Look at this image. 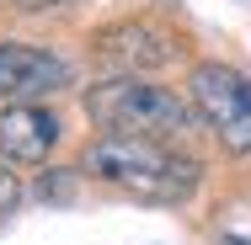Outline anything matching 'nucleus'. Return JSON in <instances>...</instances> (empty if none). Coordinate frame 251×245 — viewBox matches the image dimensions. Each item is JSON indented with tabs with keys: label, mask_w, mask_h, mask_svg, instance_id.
<instances>
[{
	"label": "nucleus",
	"mask_w": 251,
	"mask_h": 245,
	"mask_svg": "<svg viewBox=\"0 0 251 245\" xmlns=\"http://www.w3.org/2000/svg\"><path fill=\"white\" fill-rule=\"evenodd\" d=\"M86 171L118 187V192H134L145 202H182L193 197L203 165L193 155H176L160 139H128V134H101L86 149Z\"/></svg>",
	"instance_id": "obj_1"
},
{
	"label": "nucleus",
	"mask_w": 251,
	"mask_h": 245,
	"mask_svg": "<svg viewBox=\"0 0 251 245\" xmlns=\"http://www.w3.org/2000/svg\"><path fill=\"white\" fill-rule=\"evenodd\" d=\"M86 117L107 134H128V139H182L193 128V101L171 96L160 86H145L139 75H118L86 91Z\"/></svg>",
	"instance_id": "obj_2"
},
{
	"label": "nucleus",
	"mask_w": 251,
	"mask_h": 245,
	"mask_svg": "<svg viewBox=\"0 0 251 245\" xmlns=\"http://www.w3.org/2000/svg\"><path fill=\"white\" fill-rule=\"evenodd\" d=\"M187 96L230 155H251V75H241L235 64L203 59L187 75Z\"/></svg>",
	"instance_id": "obj_3"
},
{
	"label": "nucleus",
	"mask_w": 251,
	"mask_h": 245,
	"mask_svg": "<svg viewBox=\"0 0 251 245\" xmlns=\"http://www.w3.org/2000/svg\"><path fill=\"white\" fill-rule=\"evenodd\" d=\"M70 86V64L49 48H32V43H0V101L16 107V101H38L49 91Z\"/></svg>",
	"instance_id": "obj_4"
},
{
	"label": "nucleus",
	"mask_w": 251,
	"mask_h": 245,
	"mask_svg": "<svg viewBox=\"0 0 251 245\" xmlns=\"http://www.w3.org/2000/svg\"><path fill=\"white\" fill-rule=\"evenodd\" d=\"M97 53L107 64H118V69H160V64H171L176 59V43H171V32H160L155 22H118V27H107L97 38Z\"/></svg>",
	"instance_id": "obj_5"
},
{
	"label": "nucleus",
	"mask_w": 251,
	"mask_h": 245,
	"mask_svg": "<svg viewBox=\"0 0 251 245\" xmlns=\"http://www.w3.org/2000/svg\"><path fill=\"white\" fill-rule=\"evenodd\" d=\"M59 117L38 101H16V107H0V155L5 160H49V149L59 144Z\"/></svg>",
	"instance_id": "obj_6"
},
{
	"label": "nucleus",
	"mask_w": 251,
	"mask_h": 245,
	"mask_svg": "<svg viewBox=\"0 0 251 245\" xmlns=\"http://www.w3.org/2000/svg\"><path fill=\"white\" fill-rule=\"evenodd\" d=\"M16 202H22V181H16V171L0 165V213H11Z\"/></svg>",
	"instance_id": "obj_7"
},
{
	"label": "nucleus",
	"mask_w": 251,
	"mask_h": 245,
	"mask_svg": "<svg viewBox=\"0 0 251 245\" xmlns=\"http://www.w3.org/2000/svg\"><path fill=\"white\" fill-rule=\"evenodd\" d=\"M75 0H16V11H27V16H43V11H70Z\"/></svg>",
	"instance_id": "obj_8"
},
{
	"label": "nucleus",
	"mask_w": 251,
	"mask_h": 245,
	"mask_svg": "<svg viewBox=\"0 0 251 245\" xmlns=\"http://www.w3.org/2000/svg\"><path fill=\"white\" fill-rule=\"evenodd\" d=\"M225 245H251V240H246V235H225Z\"/></svg>",
	"instance_id": "obj_9"
}]
</instances>
